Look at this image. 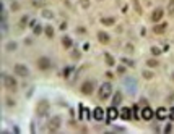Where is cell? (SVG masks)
I'll return each instance as SVG.
<instances>
[{"label":"cell","instance_id":"obj_1","mask_svg":"<svg viewBox=\"0 0 174 134\" xmlns=\"http://www.w3.org/2000/svg\"><path fill=\"white\" fill-rule=\"evenodd\" d=\"M111 95H112V84H111V82H103V84L99 86V91H98L99 100L106 102V100L111 97Z\"/></svg>","mask_w":174,"mask_h":134},{"label":"cell","instance_id":"obj_2","mask_svg":"<svg viewBox=\"0 0 174 134\" xmlns=\"http://www.w3.org/2000/svg\"><path fill=\"white\" fill-rule=\"evenodd\" d=\"M2 82H3V86L8 89V91H16V87H18V82H16V79L13 78V76H10V74H2Z\"/></svg>","mask_w":174,"mask_h":134},{"label":"cell","instance_id":"obj_3","mask_svg":"<svg viewBox=\"0 0 174 134\" xmlns=\"http://www.w3.org/2000/svg\"><path fill=\"white\" fill-rule=\"evenodd\" d=\"M49 108H51V105L47 100H39L36 105V115L37 117H46L47 113H49Z\"/></svg>","mask_w":174,"mask_h":134},{"label":"cell","instance_id":"obj_4","mask_svg":"<svg viewBox=\"0 0 174 134\" xmlns=\"http://www.w3.org/2000/svg\"><path fill=\"white\" fill-rule=\"evenodd\" d=\"M13 70H15V73L20 76V78H28V76H30V70H28V66L23 65V63H16L13 66Z\"/></svg>","mask_w":174,"mask_h":134},{"label":"cell","instance_id":"obj_5","mask_svg":"<svg viewBox=\"0 0 174 134\" xmlns=\"http://www.w3.org/2000/svg\"><path fill=\"white\" fill-rule=\"evenodd\" d=\"M37 65V68H39L41 71H47V70H51V60H49V57H39L36 62Z\"/></svg>","mask_w":174,"mask_h":134},{"label":"cell","instance_id":"obj_6","mask_svg":"<svg viewBox=\"0 0 174 134\" xmlns=\"http://www.w3.org/2000/svg\"><path fill=\"white\" fill-rule=\"evenodd\" d=\"M60 124H62L60 117H52L49 121H47V129H49L51 132H54V131H57L60 128Z\"/></svg>","mask_w":174,"mask_h":134},{"label":"cell","instance_id":"obj_7","mask_svg":"<svg viewBox=\"0 0 174 134\" xmlns=\"http://www.w3.org/2000/svg\"><path fill=\"white\" fill-rule=\"evenodd\" d=\"M140 118H142V120H145V121H150V120H153V118H154V112H153V108L150 107V105H147L145 108H142Z\"/></svg>","mask_w":174,"mask_h":134},{"label":"cell","instance_id":"obj_8","mask_svg":"<svg viewBox=\"0 0 174 134\" xmlns=\"http://www.w3.org/2000/svg\"><path fill=\"white\" fill-rule=\"evenodd\" d=\"M163 16H164V12H163V8H154V10L151 12V16H150V20L156 24V23H161V20H163Z\"/></svg>","mask_w":174,"mask_h":134},{"label":"cell","instance_id":"obj_9","mask_svg":"<svg viewBox=\"0 0 174 134\" xmlns=\"http://www.w3.org/2000/svg\"><path fill=\"white\" fill-rule=\"evenodd\" d=\"M93 91H94V82H93L91 79L85 81V82L81 84V94H83V95H91Z\"/></svg>","mask_w":174,"mask_h":134},{"label":"cell","instance_id":"obj_10","mask_svg":"<svg viewBox=\"0 0 174 134\" xmlns=\"http://www.w3.org/2000/svg\"><path fill=\"white\" fill-rule=\"evenodd\" d=\"M117 117H119L117 107H114V105H111V107L108 108V112H106V120H108V121H114Z\"/></svg>","mask_w":174,"mask_h":134},{"label":"cell","instance_id":"obj_11","mask_svg":"<svg viewBox=\"0 0 174 134\" xmlns=\"http://www.w3.org/2000/svg\"><path fill=\"white\" fill-rule=\"evenodd\" d=\"M166 27H168V23H156V24H154L153 26V32L154 34H164V32H166Z\"/></svg>","mask_w":174,"mask_h":134},{"label":"cell","instance_id":"obj_12","mask_svg":"<svg viewBox=\"0 0 174 134\" xmlns=\"http://www.w3.org/2000/svg\"><path fill=\"white\" fill-rule=\"evenodd\" d=\"M154 117H156L160 121L164 120V118H168V108H164V107H160L156 112H154Z\"/></svg>","mask_w":174,"mask_h":134},{"label":"cell","instance_id":"obj_13","mask_svg":"<svg viewBox=\"0 0 174 134\" xmlns=\"http://www.w3.org/2000/svg\"><path fill=\"white\" fill-rule=\"evenodd\" d=\"M98 41L103 44V45H106V44H109V41H111V37H109V34L108 32H104V31H99L98 32Z\"/></svg>","mask_w":174,"mask_h":134},{"label":"cell","instance_id":"obj_14","mask_svg":"<svg viewBox=\"0 0 174 134\" xmlns=\"http://www.w3.org/2000/svg\"><path fill=\"white\" fill-rule=\"evenodd\" d=\"M93 118H94L96 121H103V118H104V112H103L101 107H96V108L93 110Z\"/></svg>","mask_w":174,"mask_h":134},{"label":"cell","instance_id":"obj_15","mask_svg":"<svg viewBox=\"0 0 174 134\" xmlns=\"http://www.w3.org/2000/svg\"><path fill=\"white\" fill-rule=\"evenodd\" d=\"M119 117L124 120H132V110L127 107H122V110L119 112Z\"/></svg>","mask_w":174,"mask_h":134},{"label":"cell","instance_id":"obj_16","mask_svg":"<svg viewBox=\"0 0 174 134\" xmlns=\"http://www.w3.org/2000/svg\"><path fill=\"white\" fill-rule=\"evenodd\" d=\"M121 102H122V92H121V91L114 92V94H112V105H114V107H119Z\"/></svg>","mask_w":174,"mask_h":134},{"label":"cell","instance_id":"obj_17","mask_svg":"<svg viewBox=\"0 0 174 134\" xmlns=\"http://www.w3.org/2000/svg\"><path fill=\"white\" fill-rule=\"evenodd\" d=\"M80 118L81 120H88L90 118V112H88V108H86V107H83V105H80Z\"/></svg>","mask_w":174,"mask_h":134},{"label":"cell","instance_id":"obj_18","mask_svg":"<svg viewBox=\"0 0 174 134\" xmlns=\"http://www.w3.org/2000/svg\"><path fill=\"white\" fill-rule=\"evenodd\" d=\"M42 18H46V20H52L54 18V12L49 10V8H42V13H41Z\"/></svg>","mask_w":174,"mask_h":134},{"label":"cell","instance_id":"obj_19","mask_svg":"<svg viewBox=\"0 0 174 134\" xmlns=\"http://www.w3.org/2000/svg\"><path fill=\"white\" fill-rule=\"evenodd\" d=\"M62 45H64V49H70V47L73 45V42H72V39L69 36H64L62 37Z\"/></svg>","mask_w":174,"mask_h":134},{"label":"cell","instance_id":"obj_20","mask_svg":"<svg viewBox=\"0 0 174 134\" xmlns=\"http://www.w3.org/2000/svg\"><path fill=\"white\" fill-rule=\"evenodd\" d=\"M28 23H30V16H21V20H20V23H18V27L20 29H25V27L28 26Z\"/></svg>","mask_w":174,"mask_h":134},{"label":"cell","instance_id":"obj_21","mask_svg":"<svg viewBox=\"0 0 174 134\" xmlns=\"http://www.w3.org/2000/svg\"><path fill=\"white\" fill-rule=\"evenodd\" d=\"M130 110H132V120H140V115H138V105H137V103L132 105Z\"/></svg>","mask_w":174,"mask_h":134},{"label":"cell","instance_id":"obj_22","mask_svg":"<svg viewBox=\"0 0 174 134\" xmlns=\"http://www.w3.org/2000/svg\"><path fill=\"white\" fill-rule=\"evenodd\" d=\"M104 62H106V65H109V66L115 65V60H114V57L111 53H104Z\"/></svg>","mask_w":174,"mask_h":134},{"label":"cell","instance_id":"obj_23","mask_svg":"<svg viewBox=\"0 0 174 134\" xmlns=\"http://www.w3.org/2000/svg\"><path fill=\"white\" fill-rule=\"evenodd\" d=\"M115 23V18H112V16H109V18H101V24H104V26H112Z\"/></svg>","mask_w":174,"mask_h":134},{"label":"cell","instance_id":"obj_24","mask_svg":"<svg viewBox=\"0 0 174 134\" xmlns=\"http://www.w3.org/2000/svg\"><path fill=\"white\" fill-rule=\"evenodd\" d=\"M147 65L150 66V68H158V66H160V62H158L156 58H148V60H147Z\"/></svg>","mask_w":174,"mask_h":134},{"label":"cell","instance_id":"obj_25","mask_svg":"<svg viewBox=\"0 0 174 134\" xmlns=\"http://www.w3.org/2000/svg\"><path fill=\"white\" fill-rule=\"evenodd\" d=\"M132 2H133V8H135V12H137V15H142V13H143V10H142L140 2H138V0H132Z\"/></svg>","mask_w":174,"mask_h":134},{"label":"cell","instance_id":"obj_26","mask_svg":"<svg viewBox=\"0 0 174 134\" xmlns=\"http://www.w3.org/2000/svg\"><path fill=\"white\" fill-rule=\"evenodd\" d=\"M44 32H46V36L49 37V39H52V37H54V27L52 26H46L44 27Z\"/></svg>","mask_w":174,"mask_h":134},{"label":"cell","instance_id":"obj_27","mask_svg":"<svg viewBox=\"0 0 174 134\" xmlns=\"http://www.w3.org/2000/svg\"><path fill=\"white\" fill-rule=\"evenodd\" d=\"M142 76H143L145 79H153V78H154L153 71H150V70H143V71H142Z\"/></svg>","mask_w":174,"mask_h":134},{"label":"cell","instance_id":"obj_28","mask_svg":"<svg viewBox=\"0 0 174 134\" xmlns=\"http://www.w3.org/2000/svg\"><path fill=\"white\" fill-rule=\"evenodd\" d=\"M168 15L174 16V0H169L168 2Z\"/></svg>","mask_w":174,"mask_h":134},{"label":"cell","instance_id":"obj_29","mask_svg":"<svg viewBox=\"0 0 174 134\" xmlns=\"http://www.w3.org/2000/svg\"><path fill=\"white\" fill-rule=\"evenodd\" d=\"M20 8H21V5L18 3L16 0H13V2L10 3V10H12V12H18V10H20Z\"/></svg>","mask_w":174,"mask_h":134},{"label":"cell","instance_id":"obj_30","mask_svg":"<svg viewBox=\"0 0 174 134\" xmlns=\"http://www.w3.org/2000/svg\"><path fill=\"white\" fill-rule=\"evenodd\" d=\"M30 2H31V5L36 7V8H42V7H44V2H42V0H30Z\"/></svg>","mask_w":174,"mask_h":134},{"label":"cell","instance_id":"obj_31","mask_svg":"<svg viewBox=\"0 0 174 134\" xmlns=\"http://www.w3.org/2000/svg\"><path fill=\"white\" fill-rule=\"evenodd\" d=\"M150 50H151V53H153L154 57H160V55H161V49H160V47H156V45H153Z\"/></svg>","mask_w":174,"mask_h":134},{"label":"cell","instance_id":"obj_32","mask_svg":"<svg viewBox=\"0 0 174 134\" xmlns=\"http://www.w3.org/2000/svg\"><path fill=\"white\" fill-rule=\"evenodd\" d=\"M70 55H72V58H73V60H78V58H80V57H81V53H80V50H76V49H73Z\"/></svg>","mask_w":174,"mask_h":134},{"label":"cell","instance_id":"obj_33","mask_svg":"<svg viewBox=\"0 0 174 134\" xmlns=\"http://www.w3.org/2000/svg\"><path fill=\"white\" fill-rule=\"evenodd\" d=\"M42 31H44V29H42V26H39V24H36V26H34V29H33V32H34L36 36H39Z\"/></svg>","mask_w":174,"mask_h":134},{"label":"cell","instance_id":"obj_34","mask_svg":"<svg viewBox=\"0 0 174 134\" xmlns=\"http://www.w3.org/2000/svg\"><path fill=\"white\" fill-rule=\"evenodd\" d=\"M80 5H81V8H90V0H80Z\"/></svg>","mask_w":174,"mask_h":134},{"label":"cell","instance_id":"obj_35","mask_svg":"<svg viewBox=\"0 0 174 134\" xmlns=\"http://www.w3.org/2000/svg\"><path fill=\"white\" fill-rule=\"evenodd\" d=\"M122 63H124V65H129V66H133V65H135V63H133L130 58H125V57L122 58Z\"/></svg>","mask_w":174,"mask_h":134},{"label":"cell","instance_id":"obj_36","mask_svg":"<svg viewBox=\"0 0 174 134\" xmlns=\"http://www.w3.org/2000/svg\"><path fill=\"white\" fill-rule=\"evenodd\" d=\"M16 49V44L15 42H8L7 44V50H15Z\"/></svg>","mask_w":174,"mask_h":134},{"label":"cell","instance_id":"obj_37","mask_svg":"<svg viewBox=\"0 0 174 134\" xmlns=\"http://www.w3.org/2000/svg\"><path fill=\"white\" fill-rule=\"evenodd\" d=\"M72 70H73L72 66H67V68H65V71H64V76H65V78H69V74L72 73Z\"/></svg>","mask_w":174,"mask_h":134},{"label":"cell","instance_id":"obj_38","mask_svg":"<svg viewBox=\"0 0 174 134\" xmlns=\"http://www.w3.org/2000/svg\"><path fill=\"white\" fill-rule=\"evenodd\" d=\"M117 73H119V74H124V73H125V66H124V65H121L119 68H117Z\"/></svg>","mask_w":174,"mask_h":134},{"label":"cell","instance_id":"obj_39","mask_svg":"<svg viewBox=\"0 0 174 134\" xmlns=\"http://www.w3.org/2000/svg\"><path fill=\"white\" fill-rule=\"evenodd\" d=\"M76 32H78V34H86V29H85V27H81V26H78Z\"/></svg>","mask_w":174,"mask_h":134},{"label":"cell","instance_id":"obj_40","mask_svg":"<svg viewBox=\"0 0 174 134\" xmlns=\"http://www.w3.org/2000/svg\"><path fill=\"white\" fill-rule=\"evenodd\" d=\"M171 129H172V126H171V124H168V126L164 128V132H171Z\"/></svg>","mask_w":174,"mask_h":134},{"label":"cell","instance_id":"obj_41","mask_svg":"<svg viewBox=\"0 0 174 134\" xmlns=\"http://www.w3.org/2000/svg\"><path fill=\"white\" fill-rule=\"evenodd\" d=\"M25 42H26V45H31V44H33V41H31V39H30V37H28V39H26V41H25Z\"/></svg>","mask_w":174,"mask_h":134},{"label":"cell","instance_id":"obj_42","mask_svg":"<svg viewBox=\"0 0 174 134\" xmlns=\"http://www.w3.org/2000/svg\"><path fill=\"white\" fill-rule=\"evenodd\" d=\"M60 29H67V23H62V24H60Z\"/></svg>","mask_w":174,"mask_h":134},{"label":"cell","instance_id":"obj_43","mask_svg":"<svg viewBox=\"0 0 174 134\" xmlns=\"http://www.w3.org/2000/svg\"><path fill=\"white\" fill-rule=\"evenodd\" d=\"M171 120H174V108L171 110Z\"/></svg>","mask_w":174,"mask_h":134},{"label":"cell","instance_id":"obj_44","mask_svg":"<svg viewBox=\"0 0 174 134\" xmlns=\"http://www.w3.org/2000/svg\"><path fill=\"white\" fill-rule=\"evenodd\" d=\"M172 81H174V73H172Z\"/></svg>","mask_w":174,"mask_h":134},{"label":"cell","instance_id":"obj_45","mask_svg":"<svg viewBox=\"0 0 174 134\" xmlns=\"http://www.w3.org/2000/svg\"><path fill=\"white\" fill-rule=\"evenodd\" d=\"M147 2H148V3H150V0H147Z\"/></svg>","mask_w":174,"mask_h":134}]
</instances>
